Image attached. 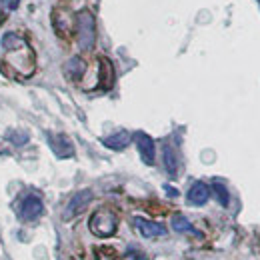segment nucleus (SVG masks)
<instances>
[{
	"label": "nucleus",
	"instance_id": "1",
	"mask_svg": "<svg viewBox=\"0 0 260 260\" xmlns=\"http://www.w3.org/2000/svg\"><path fill=\"white\" fill-rule=\"evenodd\" d=\"M76 34H78V44L82 50H92L96 42V22L90 10H80L76 14Z\"/></svg>",
	"mask_w": 260,
	"mask_h": 260
},
{
	"label": "nucleus",
	"instance_id": "2",
	"mask_svg": "<svg viewBox=\"0 0 260 260\" xmlns=\"http://www.w3.org/2000/svg\"><path fill=\"white\" fill-rule=\"evenodd\" d=\"M118 228V220L110 210H98L90 218V230L96 236H112Z\"/></svg>",
	"mask_w": 260,
	"mask_h": 260
},
{
	"label": "nucleus",
	"instance_id": "3",
	"mask_svg": "<svg viewBox=\"0 0 260 260\" xmlns=\"http://www.w3.org/2000/svg\"><path fill=\"white\" fill-rule=\"evenodd\" d=\"M42 212H44V204H42V200L36 194L24 196L22 202H20V206H18V216H20V220H24V222H34V220H38V218L42 216Z\"/></svg>",
	"mask_w": 260,
	"mask_h": 260
},
{
	"label": "nucleus",
	"instance_id": "4",
	"mask_svg": "<svg viewBox=\"0 0 260 260\" xmlns=\"http://www.w3.org/2000/svg\"><path fill=\"white\" fill-rule=\"evenodd\" d=\"M134 140H136V146H138V154L142 158V162L152 166L154 164V154H156V148H154V140L146 134V132H136L134 134Z\"/></svg>",
	"mask_w": 260,
	"mask_h": 260
},
{
	"label": "nucleus",
	"instance_id": "5",
	"mask_svg": "<svg viewBox=\"0 0 260 260\" xmlns=\"http://www.w3.org/2000/svg\"><path fill=\"white\" fill-rule=\"evenodd\" d=\"M92 200V190H80V192H76V194L70 198V202H68V206H66L64 210V218H74L76 214H80L86 206H88V202Z\"/></svg>",
	"mask_w": 260,
	"mask_h": 260
},
{
	"label": "nucleus",
	"instance_id": "6",
	"mask_svg": "<svg viewBox=\"0 0 260 260\" xmlns=\"http://www.w3.org/2000/svg\"><path fill=\"white\" fill-rule=\"evenodd\" d=\"M48 144L58 158H70L74 154V146L64 134H48Z\"/></svg>",
	"mask_w": 260,
	"mask_h": 260
},
{
	"label": "nucleus",
	"instance_id": "7",
	"mask_svg": "<svg viewBox=\"0 0 260 260\" xmlns=\"http://www.w3.org/2000/svg\"><path fill=\"white\" fill-rule=\"evenodd\" d=\"M134 226L140 232V236H144V238H156V236H164L166 234V228L162 224L146 220V218H134Z\"/></svg>",
	"mask_w": 260,
	"mask_h": 260
},
{
	"label": "nucleus",
	"instance_id": "8",
	"mask_svg": "<svg viewBox=\"0 0 260 260\" xmlns=\"http://www.w3.org/2000/svg\"><path fill=\"white\" fill-rule=\"evenodd\" d=\"M130 140H132V136H130L128 132L126 130H120L116 134H110V136L102 138V144L106 148H110V150H124L130 144Z\"/></svg>",
	"mask_w": 260,
	"mask_h": 260
},
{
	"label": "nucleus",
	"instance_id": "9",
	"mask_svg": "<svg viewBox=\"0 0 260 260\" xmlns=\"http://www.w3.org/2000/svg\"><path fill=\"white\" fill-rule=\"evenodd\" d=\"M208 198H210V188H208V184H204V182H194L192 188L188 190V202L194 204V206L206 204Z\"/></svg>",
	"mask_w": 260,
	"mask_h": 260
},
{
	"label": "nucleus",
	"instance_id": "10",
	"mask_svg": "<svg viewBox=\"0 0 260 260\" xmlns=\"http://www.w3.org/2000/svg\"><path fill=\"white\" fill-rule=\"evenodd\" d=\"M164 166H166V172L170 174V176H174L176 172H178V156H176V152H174V148L172 146H164Z\"/></svg>",
	"mask_w": 260,
	"mask_h": 260
},
{
	"label": "nucleus",
	"instance_id": "11",
	"mask_svg": "<svg viewBox=\"0 0 260 260\" xmlns=\"http://www.w3.org/2000/svg\"><path fill=\"white\" fill-rule=\"evenodd\" d=\"M66 74L68 76H72V78H78V76H82V72L86 70V64L80 60V58H70L68 62H66Z\"/></svg>",
	"mask_w": 260,
	"mask_h": 260
},
{
	"label": "nucleus",
	"instance_id": "12",
	"mask_svg": "<svg viewBox=\"0 0 260 260\" xmlns=\"http://www.w3.org/2000/svg\"><path fill=\"white\" fill-rule=\"evenodd\" d=\"M172 230H176V232H192V234H198V232L194 230V226H192L182 214L172 216Z\"/></svg>",
	"mask_w": 260,
	"mask_h": 260
},
{
	"label": "nucleus",
	"instance_id": "13",
	"mask_svg": "<svg viewBox=\"0 0 260 260\" xmlns=\"http://www.w3.org/2000/svg\"><path fill=\"white\" fill-rule=\"evenodd\" d=\"M212 190H214V194H216V198H218V202H220L222 206H228L230 194H228L226 186H224L222 182H214V184H212Z\"/></svg>",
	"mask_w": 260,
	"mask_h": 260
},
{
	"label": "nucleus",
	"instance_id": "14",
	"mask_svg": "<svg viewBox=\"0 0 260 260\" xmlns=\"http://www.w3.org/2000/svg\"><path fill=\"white\" fill-rule=\"evenodd\" d=\"M8 140H10V142H14L16 146H22V144H26V142H28V134H26V132L16 130V132H10V134H8Z\"/></svg>",
	"mask_w": 260,
	"mask_h": 260
},
{
	"label": "nucleus",
	"instance_id": "15",
	"mask_svg": "<svg viewBox=\"0 0 260 260\" xmlns=\"http://www.w3.org/2000/svg\"><path fill=\"white\" fill-rule=\"evenodd\" d=\"M164 188H166V192H168L170 196H176V194H178V192H176L174 188H170V186H164Z\"/></svg>",
	"mask_w": 260,
	"mask_h": 260
},
{
	"label": "nucleus",
	"instance_id": "16",
	"mask_svg": "<svg viewBox=\"0 0 260 260\" xmlns=\"http://www.w3.org/2000/svg\"><path fill=\"white\" fill-rule=\"evenodd\" d=\"M16 4H18V0H10V8H12V10L16 8Z\"/></svg>",
	"mask_w": 260,
	"mask_h": 260
}]
</instances>
